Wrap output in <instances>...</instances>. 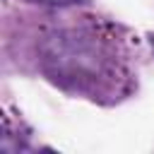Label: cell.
<instances>
[{"label":"cell","mask_w":154,"mask_h":154,"mask_svg":"<svg viewBox=\"0 0 154 154\" xmlns=\"http://www.w3.org/2000/svg\"><path fill=\"white\" fill-rule=\"evenodd\" d=\"M152 46H154V36H152Z\"/></svg>","instance_id":"cell-3"},{"label":"cell","mask_w":154,"mask_h":154,"mask_svg":"<svg viewBox=\"0 0 154 154\" xmlns=\"http://www.w3.org/2000/svg\"><path fill=\"white\" fill-rule=\"evenodd\" d=\"M41 51L48 75L55 82L75 84L77 89H84L87 84L96 82L108 65L106 51L96 41V36L75 29L48 36Z\"/></svg>","instance_id":"cell-1"},{"label":"cell","mask_w":154,"mask_h":154,"mask_svg":"<svg viewBox=\"0 0 154 154\" xmlns=\"http://www.w3.org/2000/svg\"><path fill=\"white\" fill-rule=\"evenodd\" d=\"M34 2H43V5H58V7H65V5H75V2H82V0H34Z\"/></svg>","instance_id":"cell-2"}]
</instances>
